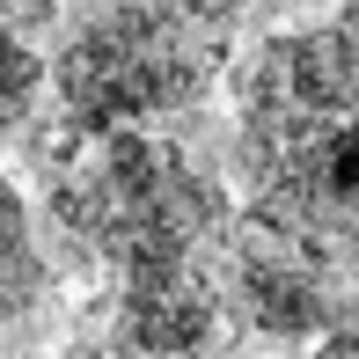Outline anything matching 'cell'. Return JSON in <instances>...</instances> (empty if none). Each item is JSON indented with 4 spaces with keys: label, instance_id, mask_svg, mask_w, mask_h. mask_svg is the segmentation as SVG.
Wrapping results in <instances>:
<instances>
[{
    "label": "cell",
    "instance_id": "obj_7",
    "mask_svg": "<svg viewBox=\"0 0 359 359\" xmlns=\"http://www.w3.org/2000/svg\"><path fill=\"white\" fill-rule=\"evenodd\" d=\"M37 81H44L37 52H29V44L0 22V103H29V95H37Z\"/></svg>",
    "mask_w": 359,
    "mask_h": 359
},
{
    "label": "cell",
    "instance_id": "obj_4",
    "mask_svg": "<svg viewBox=\"0 0 359 359\" xmlns=\"http://www.w3.org/2000/svg\"><path fill=\"white\" fill-rule=\"evenodd\" d=\"M227 301L250 323L257 337H279V345H308L330 323V286H323V264H308L286 242H250L235 257V279H227Z\"/></svg>",
    "mask_w": 359,
    "mask_h": 359
},
{
    "label": "cell",
    "instance_id": "obj_9",
    "mask_svg": "<svg viewBox=\"0 0 359 359\" xmlns=\"http://www.w3.org/2000/svg\"><path fill=\"white\" fill-rule=\"evenodd\" d=\"M184 15H198V22H220V15H235V8H250V0H176Z\"/></svg>",
    "mask_w": 359,
    "mask_h": 359
},
{
    "label": "cell",
    "instance_id": "obj_2",
    "mask_svg": "<svg viewBox=\"0 0 359 359\" xmlns=\"http://www.w3.org/2000/svg\"><path fill=\"white\" fill-rule=\"evenodd\" d=\"M52 205L74 227V242H88L125 279L198 264V250L227 227V191L154 133H103L88 161H74Z\"/></svg>",
    "mask_w": 359,
    "mask_h": 359
},
{
    "label": "cell",
    "instance_id": "obj_10",
    "mask_svg": "<svg viewBox=\"0 0 359 359\" xmlns=\"http://www.w3.org/2000/svg\"><path fill=\"white\" fill-rule=\"evenodd\" d=\"M337 8H345V22H359V0H337Z\"/></svg>",
    "mask_w": 359,
    "mask_h": 359
},
{
    "label": "cell",
    "instance_id": "obj_3",
    "mask_svg": "<svg viewBox=\"0 0 359 359\" xmlns=\"http://www.w3.org/2000/svg\"><path fill=\"white\" fill-rule=\"evenodd\" d=\"M205 88V52L184 8L169 0H110L67 37L59 95L88 133H147Z\"/></svg>",
    "mask_w": 359,
    "mask_h": 359
},
{
    "label": "cell",
    "instance_id": "obj_5",
    "mask_svg": "<svg viewBox=\"0 0 359 359\" xmlns=\"http://www.w3.org/2000/svg\"><path fill=\"white\" fill-rule=\"evenodd\" d=\"M220 301L213 286L198 279V264H176V271H133L118 286V330L125 345L147 359H191L213 337Z\"/></svg>",
    "mask_w": 359,
    "mask_h": 359
},
{
    "label": "cell",
    "instance_id": "obj_6",
    "mask_svg": "<svg viewBox=\"0 0 359 359\" xmlns=\"http://www.w3.org/2000/svg\"><path fill=\"white\" fill-rule=\"evenodd\" d=\"M44 293V250L29 235V213L15 198V184H0V330L22 323Z\"/></svg>",
    "mask_w": 359,
    "mask_h": 359
},
{
    "label": "cell",
    "instance_id": "obj_1",
    "mask_svg": "<svg viewBox=\"0 0 359 359\" xmlns=\"http://www.w3.org/2000/svg\"><path fill=\"white\" fill-rule=\"evenodd\" d=\"M242 184L271 242L359 257V22L286 29L242 67Z\"/></svg>",
    "mask_w": 359,
    "mask_h": 359
},
{
    "label": "cell",
    "instance_id": "obj_8",
    "mask_svg": "<svg viewBox=\"0 0 359 359\" xmlns=\"http://www.w3.org/2000/svg\"><path fill=\"white\" fill-rule=\"evenodd\" d=\"M316 359H359V308H330V323H323V345Z\"/></svg>",
    "mask_w": 359,
    "mask_h": 359
}]
</instances>
